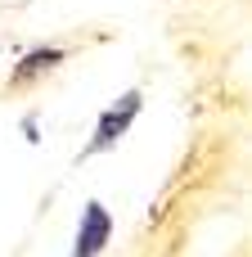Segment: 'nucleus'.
<instances>
[{"mask_svg":"<svg viewBox=\"0 0 252 257\" xmlns=\"http://www.w3.org/2000/svg\"><path fill=\"white\" fill-rule=\"evenodd\" d=\"M135 113H140V90H126V95H122V99H117V104L99 117V131H95V140H90V154L108 149V145H113V140L131 126V117H135Z\"/></svg>","mask_w":252,"mask_h":257,"instance_id":"obj_1","label":"nucleus"},{"mask_svg":"<svg viewBox=\"0 0 252 257\" xmlns=\"http://www.w3.org/2000/svg\"><path fill=\"white\" fill-rule=\"evenodd\" d=\"M113 235V217L104 212V203H86V217H81V230H77V248L72 257H95Z\"/></svg>","mask_w":252,"mask_h":257,"instance_id":"obj_2","label":"nucleus"},{"mask_svg":"<svg viewBox=\"0 0 252 257\" xmlns=\"http://www.w3.org/2000/svg\"><path fill=\"white\" fill-rule=\"evenodd\" d=\"M59 59H63L59 50H36V54H27V59L18 63V72H14V77H18V81H27V77H36V72H45V68H54Z\"/></svg>","mask_w":252,"mask_h":257,"instance_id":"obj_3","label":"nucleus"}]
</instances>
